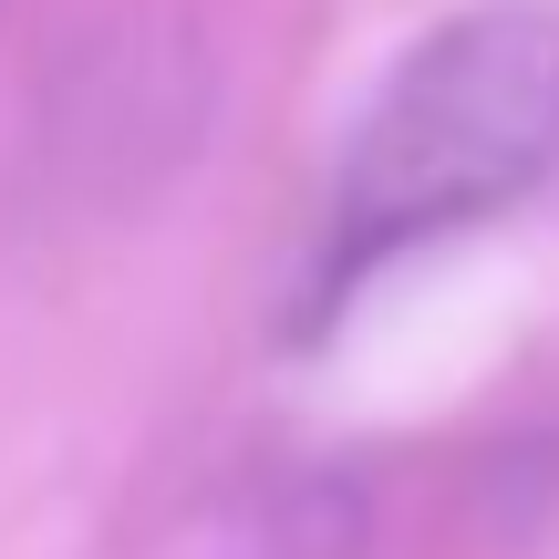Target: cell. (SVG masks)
I'll list each match as a JSON object with an SVG mask.
<instances>
[{
	"mask_svg": "<svg viewBox=\"0 0 559 559\" xmlns=\"http://www.w3.org/2000/svg\"><path fill=\"white\" fill-rule=\"evenodd\" d=\"M549 177H559V11L477 0V11L436 21L362 104L332 177L311 300L332 311L362 270L508 218Z\"/></svg>",
	"mask_w": 559,
	"mask_h": 559,
	"instance_id": "obj_1",
	"label": "cell"
},
{
	"mask_svg": "<svg viewBox=\"0 0 559 559\" xmlns=\"http://www.w3.org/2000/svg\"><path fill=\"white\" fill-rule=\"evenodd\" d=\"M373 508H362V477L342 466H311V477L270 487L260 519H249V559H353Z\"/></svg>",
	"mask_w": 559,
	"mask_h": 559,
	"instance_id": "obj_2",
	"label": "cell"
}]
</instances>
